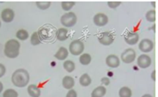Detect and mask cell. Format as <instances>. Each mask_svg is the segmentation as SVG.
Returning <instances> with one entry per match:
<instances>
[{
    "label": "cell",
    "mask_w": 158,
    "mask_h": 97,
    "mask_svg": "<svg viewBox=\"0 0 158 97\" xmlns=\"http://www.w3.org/2000/svg\"><path fill=\"white\" fill-rule=\"evenodd\" d=\"M30 76L29 72L25 69H18L12 75V83L15 87L23 88L29 84Z\"/></svg>",
    "instance_id": "6da1fadb"
},
{
    "label": "cell",
    "mask_w": 158,
    "mask_h": 97,
    "mask_svg": "<svg viewBox=\"0 0 158 97\" xmlns=\"http://www.w3.org/2000/svg\"><path fill=\"white\" fill-rule=\"evenodd\" d=\"M20 43L15 39H10L5 44L4 54L7 58L14 59L19 54Z\"/></svg>",
    "instance_id": "7a4b0ae2"
},
{
    "label": "cell",
    "mask_w": 158,
    "mask_h": 97,
    "mask_svg": "<svg viewBox=\"0 0 158 97\" xmlns=\"http://www.w3.org/2000/svg\"><path fill=\"white\" fill-rule=\"evenodd\" d=\"M60 22L66 28L73 27L77 22V17L74 12H69L63 14L60 18Z\"/></svg>",
    "instance_id": "3957f363"
},
{
    "label": "cell",
    "mask_w": 158,
    "mask_h": 97,
    "mask_svg": "<svg viewBox=\"0 0 158 97\" xmlns=\"http://www.w3.org/2000/svg\"><path fill=\"white\" fill-rule=\"evenodd\" d=\"M85 46L84 44L80 40L77 39L73 41L72 42L69 44V51L70 54L74 56H78V55H81L84 51Z\"/></svg>",
    "instance_id": "277c9868"
},
{
    "label": "cell",
    "mask_w": 158,
    "mask_h": 97,
    "mask_svg": "<svg viewBox=\"0 0 158 97\" xmlns=\"http://www.w3.org/2000/svg\"><path fill=\"white\" fill-rule=\"evenodd\" d=\"M136 51L133 48H127L121 54L120 59L124 64H131L136 59Z\"/></svg>",
    "instance_id": "5b68a950"
},
{
    "label": "cell",
    "mask_w": 158,
    "mask_h": 97,
    "mask_svg": "<svg viewBox=\"0 0 158 97\" xmlns=\"http://www.w3.org/2000/svg\"><path fill=\"white\" fill-rule=\"evenodd\" d=\"M99 42L104 46H109L112 44L114 41V36L111 32H104L98 37Z\"/></svg>",
    "instance_id": "8992f818"
},
{
    "label": "cell",
    "mask_w": 158,
    "mask_h": 97,
    "mask_svg": "<svg viewBox=\"0 0 158 97\" xmlns=\"http://www.w3.org/2000/svg\"><path fill=\"white\" fill-rule=\"evenodd\" d=\"M154 47V42L148 38H144V39L141 40L138 45L139 50L143 53H149V52L152 51Z\"/></svg>",
    "instance_id": "52a82bcc"
},
{
    "label": "cell",
    "mask_w": 158,
    "mask_h": 97,
    "mask_svg": "<svg viewBox=\"0 0 158 97\" xmlns=\"http://www.w3.org/2000/svg\"><path fill=\"white\" fill-rule=\"evenodd\" d=\"M137 62L139 67H140L142 69H146L148 68L151 65V64H152V60H151V57L149 55L143 54L140 55L138 57Z\"/></svg>",
    "instance_id": "ba28073f"
},
{
    "label": "cell",
    "mask_w": 158,
    "mask_h": 97,
    "mask_svg": "<svg viewBox=\"0 0 158 97\" xmlns=\"http://www.w3.org/2000/svg\"><path fill=\"white\" fill-rule=\"evenodd\" d=\"M108 21H109V18H108L107 15H105L104 13H97L94 15V23L97 26L99 27H103L107 24Z\"/></svg>",
    "instance_id": "9c48e42d"
},
{
    "label": "cell",
    "mask_w": 158,
    "mask_h": 97,
    "mask_svg": "<svg viewBox=\"0 0 158 97\" xmlns=\"http://www.w3.org/2000/svg\"><path fill=\"white\" fill-rule=\"evenodd\" d=\"M140 39L139 34L137 32H127L124 36V41L129 45H134L137 44Z\"/></svg>",
    "instance_id": "30bf717a"
},
{
    "label": "cell",
    "mask_w": 158,
    "mask_h": 97,
    "mask_svg": "<svg viewBox=\"0 0 158 97\" xmlns=\"http://www.w3.org/2000/svg\"><path fill=\"white\" fill-rule=\"evenodd\" d=\"M14 18H15V12L12 9H9V8L3 9L1 13V18L4 22H12L13 21Z\"/></svg>",
    "instance_id": "8fae6325"
},
{
    "label": "cell",
    "mask_w": 158,
    "mask_h": 97,
    "mask_svg": "<svg viewBox=\"0 0 158 97\" xmlns=\"http://www.w3.org/2000/svg\"><path fill=\"white\" fill-rule=\"evenodd\" d=\"M106 64L110 68H117L120 64V60L117 55L110 54L106 57Z\"/></svg>",
    "instance_id": "7c38bea8"
},
{
    "label": "cell",
    "mask_w": 158,
    "mask_h": 97,
    "mask_svg": "<svg viewBox=\"0 0 158 97\" xmlns=\"http://www.w3.org/2000/svg\"><path fill=\"white\" fill-rule=\"evenodd\" d=\"M68 55H69V50L66 47H61L57 50L54 57L59 61H65L68 58Z\"/></svg>",
    "instance_id": "4fadbf2b"
},
{
    "label": "cell",
    "mask_w": 158,
    "mask_h": 97,
    "mask_svg": "<svg viewBox=\"0 0 158 97\" xmlns=\"http://www.w3.org/2000/svg\"><path fill=\"white\" fill-rule=\"evenodd\" d=\"M63 87L66 90H71L75 85V80L73 78L70 76H66L63 77V81H62Z\"/></svg>",
    "instance_id": "5bb4252c"
},
{
    "label": "cell",
    "mask_w": 158,
    "mask_h": 97,
    "mask_svg": "<svg viewBox=\"0 0 158 97\" xmlns=\"http://www.w3.org/2000/svg\"><path fill=\"white\" fill-rule=\"evenodd\" d=\"M28 94L31 97H40L41 95V90L35 84H31L29 85L27 88Z\"/></svg>",
    "instance_id": "9a60e30c"
},
{
    "label": "cell",
    "mask_w": 158,
    "mask_h": 97,
    "mask_svg": "<svg viewBox=\"0 0 158 97\" xmlns=\"http://www.w3.org/2000/svg\"><path fill=\"white\" fill-rule=\"evenodd\" d=\"M106 89L103 86H99L91 93V97H103L106 95Z\"/></svg>",
    "instance_id": "2e32d148"
},
{
    "label": "cell",
    "mask_w": 158,
    "mask_h": 97,
    "mask_svg": "<svg viewBox=\"0 0 158 97\" xmlns=\"http://www.w3.org/2000/svg\"><path fill=\"white\" fill-rule=\"evenodd\" d=\"M56 38L60 41H64L68 38V30L65 28H59L56 32Z\"/></svg>",
    "instance_id": "e0dca14e"
},
{
    "label": "cell",
    "mask_w": 158,
    "mask_h": 97,
    "mask_svg": "<svg viewBox=\"0 0 158 97\" xmlns=\"http://www.w3.org/2000/svg\"><path fill=\"white\" fill-rule=\"evenodd\" d=\"M91 83H92V80L88 73H83L80 77V84L82 87H88L90 85Z\"/></svg>",
    "instance_id": "ac0fdd59"
},
{
    "label": "cell",
    "mask_w": 158,
    "mask_h": 97,
    "mask_svg": "<svg viewBox=\"0 0 158 97\" xmlns=\"http://www.w3.org/2000/svg\"><path fill=\"white\" fill-rule=\"evenodd\" d=\"M92 61V58H91L90 54L87 53L82 54L80 57V63L83 66L89 65Z\"/></svg>",
    "instance_id": "d6986e66"
},
{
    "label": "cell",
    "mask_w": 158,
    "mask_h": 97,
    "mask_svg": "<svg viewBox=\"0 0 158 97\" xmlns=\"http://www.w3.org/2000/svg\"><path fill=\"white\" fill-rule=\"evenodd\" d=\"M15 36H16V38H18L20 41H26L29 38V32L25 29H19V30L17 31Z\"/></svg>",
    "instance_id": "ffe728a7"
},
{
    "label": "cell",
    "mask_w": 158,
    "mask_h": 97,
    "mask_svg": "<svg viewBox=\"0 0 158 97\" xmlns=\"http://www.w3.org/2000/svg\"><path fill=\"white\" fill-rule=\"evenodd\" d=\"M63 68L68 72V73H72L73 71H74L76 68L75 63L73 61H70V60H67V61H64L63 63Z\"/></svg>",
    "instance_id": "44dd1931"
},
{
    "label": "cell",
    "mask_w": 158,
    "mask_h": 97,
    "mask_svg": "<svg viewBox=\"0 0 158 97\" xmlns=\"http://www.w3.org/2000/svg\"><path fill=\"white\" fill-rule=\"evenodd\" d=\"M119 96L120 97H131L132 91L127 87H123L119 90Z\"/></svg>",
    "instance_id": "7402d4cb"
},
{
    "label": "cell",
    "mask_w": 158,
    "mask_h": 97,
    "mask_svg": "<svg viewBox=\"0 0 158 97\" xmlns=\"http://www.w3.org/2000/svg\"><path fill=\"white\" fill-rule=\"evenodd\" d=\"M30 43L33 46L39 45V44L41 43V40H40V36H39V34H38V32H33V33L32 34V35H31Z\"/></svg>",
    "instance_id": "603a6c76"
},
{
    "label": "cell",
    "mask_w": 158,
    "mask_h": 97,
    "mask_svg": "<svg viewBox=\"0 0 158 97\" xmlns=\"http://www.w3.org/2000/svg\"><path fill=\"white\" fill-rule=\"evenodd\" d=\"M147 21L149 22H155L156 21V11L155 10H150L145 15Z\"/></svg>",
    "instance_id": "cb8c5ba5"
},
{
    "label": "cell",
    "mask_w": 158,
    "mask_h": 97,
    "mask_svg": "<svg viewBox=\"0 0 158 97\" xmlns=\"http://www.w3.org/2000/svg\"><path fill=\"white\" fill-rule=\"evenodd\" d=\"M75 4V2H62L61 6L63 10L68 12V11H70L73 9Z\"/></svg>",
    "instance_id": "d4e9b609"
},
{
    "label": "cell",
    "mask_w": 158,
    "mask_h": 97,
    "mask_svg": "<svg viewBox=\"0 0 158 97\" xmlns=\"http://www.w3.org/2000/svg\"><path fill=\"white\" fill-rule=\"evenodd\" d=\"M18 93L15 90H13V89H8V90L4 91L2 97H18Z\"/></svg>",
    "instance_id": "484cf974"
},
{
    "label": "cell",
    "mask_w": 158,
    "mask_h": 97,
    "mask_svg": "<svg viewBox=\"0 0 158 97\" xmlns=\"http://www.w3.org/2000/svg\"><path fill=\"white\" fill-rule=\"evenodd\" d=\"M35 5L41 10H46L50 7L51 2H36Z\"/></svg>",
    "instance_id": "4316f807"
},
{
    "label": "cell",
    "mask_w": 158,
    "mask_h": 97,
    "mask_svg": "<svg viewBox=\"0 0 158 97\" xmlns=\"http://www.w3.org/2000/svg\"><path fill=\"white\" fill-rule=\"evenodd\" d=\"M107 5L111 9H117L121 5V2H108Z\"/></svg>",
    "instance_id": "83f0119b"
},
{
    "label": "cell",
    "mask_w": 158,
    "mask_h": 97,
    "mask_svg": "<svg viewBox=\"0 0 158 97\" xmlns=\"http://www.w3.org/2000/svg\"><path fill=\"white\" fill-rule=\"evenodd\" d=\"M66 97H77V93L76 90L71 89V90H69L68 93H66Z\"/></svg>",
    "instance_id": "f1b7e54d"
},
{
    "label": "cell",
    "mask_w": 158,
    "mask_h": 97,
    "mask_svg": "<svg viewBox=\"0 0 158 97\" xmlns=\"http://www.w3.org/2000/svg\"><path fill=\"white\" fill-rule=\"evenodd\" d=\"M6 72V68L2 64H0V78L2 77Z\"/></svg>",
    "instance_id": "f546056e"
},
{
    "label": "cell",
    "mask_w": 158,
    "mask_h": 97,
    "mask_svg": "<svg viewBox=\"0 0 158 97\" xmlns=\"http://www.w3.org/2000/svg\"><path fill=\"white\" fill-rule=\"evenodd\" d=\"M101 83L103 84H104L105 86H108L110 84V80L108 77H103L101 79Z\"/></svg>",
    "instance_id": "4dcf8cb0"
},
{
    "label": "cell",
    "mask_w": 158,
    "mask_h": 97,
    "mask_svg": "<svg viewBox=\"0 0 158 97\" xmlns=\"http://www.w3.org/2000/svg\"><path fill=\"white\" fill-rule=\"evenodd\" d=\"M151 78H152V80L154 81L156 80V70H154V71L152 72V73H151Z\"/></svg>",
    "instance_id": "1f68e13d"
},
{
    "label": "cell",
    "mask_w": 158,
    "mask_h": 97,
    "mask_svg": "<svg viewBox=\"0 0 158 97\" xmlns=\"http://www.w3.org/2000/svg\"><path fill=\"white\" fill-rule=\"evenodd\" d=\"M2 90H3V84H2V83L0 81V93L2 92Z\"/></svg>",
    "instance_id": "d6a6232c"
},
{
    "label": "cell",
    "mask_w": 158,
    "mask_h": 97,
    "mask_svg": "<svg viewBox=\"0 0 158 97\" xmlns=\"http://www.w3.org/2000/svg\"><path fill=\"white\" fill-rule=\"evenodd\" d=\"M141 97H154L152 96V95L151 94H144L143 96H142Z\"/></svg>",
    "instance_id": "836d02e7"
},
{
    "label": "cell",
    "mask_w": 158,
    "mask_h": 97,
    "mask_svg": "<svg viewBox=\"0 0 158 97\" xmlns=\"http://www.w3.org/2000/svg\"><path fill=\"white\" fill-rule=\"evenodd\" d=\"M155 4H156V2H153V6H154V8L156 7V6H155Z\"/></svg>",
    "instance_id": "e575fe53"
},
{
    "label": "cell",
    "mask_w": 158,
    "mask_h": 97,
    "mask_svg": "<svg viewBox=\"0 0 158 97\" xmlns=\"http://www.w3.org/2000/svg\"><path fill=\"white\" fill-rule=\"evenodd\" d=\"M0 28H1V21H0Z\"/></svg>",
    "instance_id": "d590c367"
}]
</instances>
